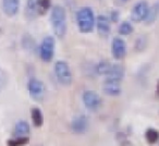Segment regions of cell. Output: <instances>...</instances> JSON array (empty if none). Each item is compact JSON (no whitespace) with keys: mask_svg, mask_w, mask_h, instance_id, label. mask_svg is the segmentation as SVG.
Returning <instances> with one entry per match:
<instances>
[{"mask_svg":"<svg viewBox=\"0 0 159 146\" xmlns=\"http://www.w3.org/2000/svg\"><path fill=\"white\" fill-rule=\"evenodd\" d=\"M50 22L53 33L58 38H63L66 33V12L61 6H55L51 9Z\"/></svg>","mask_w":159,"mask_h":146,"instance_id":"cell-1","label":"cell"},{"mask_svg":"<svg viewBox=\"0 0 159 146\" xmlns=\"http://www.w3.org/2000/svg\"><path fill=\"white\" fill-rule=\"evenodd\" d=\"M76 21L81 33H91V32H93L96 24L94 12L89 7H83L77 11Z\"/></svg>","mask_w":159,"mask_h":146,"instance_id":"cell-2","label":"cell"},{"mask_svg":"<svg viewBox=\"0 0 159 146\" xmlns=\"http://www.w3.org/2000/svg\"><path fill=\"white\" fill-rule=\"evenodd\" d=\"M55 75L61 85L68 86L72 83V73L70 66L63 60L57 61L55 64Z\"/></svg>","mask_w":159,"mask_h":146,"instance_id":"cell-3","label":"cell"},{"mask_svg":"<svg viewBox=\"0 0 159 146\" xmlns=\"http://www.w3.org/2000/svg\"><path fill=\"white\" fill-rule=\"evenodd\" d=\"M55 46L56 42L52 36H46L43 39L42 45H40V58L44 62H50L53 58L55 53Z\"/></svg>","mask_w":159,"mask_h":146,"instance_id":"cell-4","label":"cell"},{"mask_svg":"<svg viewBox=\"0 0 159 146\" xmlns=\"http://www.w3.org/2000/svg\"><path fill=\"white\" fill-rule=\"evenodd\" d=\"M27 89H29V94L34 100L36 102H40L44 99L45 96V85L38 79H31L27 84Z\"/></svg>","mask_w":159,"mask_h":146,"instance_id":"cell-5","label":"cell"},{"mask_svg":"<svg viewBox=\"0 0 159 146\" xmlns=\"http://www.w3.org/2000/svg\"><path fill=\"white\" fill-rule=\"evenodd\" d=\"M149 11V7H148V3L144 0L139 1L134 7L132 8V11H131V20L135 23H139L142 21H144L146 19Z\"/></svg>","mask_w":159,"mask_h":146,"instance_id":"cell-6","label":"cell"},{"mask_svg":"<svg viewBox=\"0 0 159 146\" xmlns=\"http://www.w3.org/2000/svg\"><path fill=\"white\" fill-rule=\"evenodd\" d=\"M83 103L89 110H97L102 105V98L97 93L92 91H85L82 96Z\"/></svg>","mask_w":159,"mask_h":146,"instance_id":"cell-7","label":"cell"},{"mask_svg":"<svg viewBox=\"0 0 159 146\" xmlns=\"http://www.w3.org/2000/svg\"><path fill=\"white\" fill-rule=\"evenodd\" d=\"M111 52L115 59L121 60L126 55V44L122 38L115 37L111 44Z\"/></svg>","mask_w":159,"mask_h":146,"instance_id":"cell-8","label":"cell"},{"mask_svg":"<svg viewBox=\"0 0 159 146\" xmlns=\"http://www.w3.org/2000/svg\"><path fill=\"white\" fill-rule=\"evenodd\" d=\"M71 129L75 134H83L89 129V119L85 115H79L71 122Z\"/></svg>","mask_w":159,"mask_h":146,"instance_id":"cell-9","label":"cell"},{"mask_svg":"<svg viewBox=\"0 0 159 146\" xmlns=\"http://www.w3.org/2000/svg\"><path fill=\"white\" fill-rule=\"evenodd\" d=\"M120 81L110 80V79H106L104 85H102V89L104 93L108 96H118L121 94V85H120Z\"/></svg>","mask_w":159,"mask_h":146,"instance_id":"cell-10","label":"cell"},{"mask_svg":"<svg viewBox=\"0 0 159 146\" xmlns=\"http://www.w3.org/2000/svg\"><path fill=\"white\" fill-rule=\"evenodd\" d=\"M96 27H97V31L99 33V35L108 36L110 34V20L107 18L106 16H98L96 19Z\"/></svg>","mask_w":159,"mask_h":146,"instance_id":"cell-11","label":"cell"},{"mask_svg":"<svg viewBox=\"0 0 159 146\" xmlns=\"http://www.w3.org/2000/svg\"><path fill=\"white\" fill-rule=\"evenodd\" d=\"M20 9V0H2V10L6 16H14Z\"/></svg>","mask_w":159,"mask_h":146,"instance_id":"cell-12","label":"cell"},{"mask_svg":"<svg viewBox=\"0 0 159 146\" xmlns=\"http://www.w3.org/2000/svg\"><path fill=\"white\" fill-rule=\"evenodd\" d=\"M123 78H124V68L121 64H112L109 72L106 74V79L120 81V82L123 80Z\"/></svg>","mask_w":159,"mask_h":146,"instance_id":"cell-13","label":"cell"},{"mask_svg":"<svg viewBox=\"0 0 159 146\" xmlns=\"http://www.w3.org/2000/svg\"><path fill=\"white\" fill-rule=\"evenodd\" d=\"M14 132H16V136H27L31 132V128H30V124L26 121H19L16 124V129H14Z\"/></svg>","mask_w":159,"mask_h":146,"instance_id":"cell-14","label":"cell"},{"mask_svg":"<svg viewBox=\"0 0 159 146\" xmlns=\"http://www.w3.org/2000/svg\"><path fill=\"white\" fill-rule=\"evenodd\" d=\"M31 116H32V121H33L34 125L36 128H39V126L43 125V123H44V117H43V112L40 111V109L33 108L31 111Z\"/></svg>","mask_w":159,"mask_h":146,"instance_id":"cell-15","label":"cell"},{"mask_svg":"<svg viewBox=\"0 0 159 146\" xmlns=\"http://www.w3.org/2000/svg\"><path fill=\"white\" fill-rule=\"evenodd\" d=\"M158 14H159V3H156L152 8H149V11H148V14L145 19L146 24H152L155 22V20L157 19V16H158Z\"/></svg>","mask_w":159,"mask_h":146,"instance_id":"cell-16","label":"cell"},{"mask_svg":"<svg viewBox=\"0 0 159 146\" xmlns=\"http://www.w3.org/2000/svg\"><path fill=\"white\" fill-rule=\"evenodd\" d=\"M145 139L148 144H155L159 141V132L152 128H149L145 133Z\"/></svg>","mask_w":159,"mask_h":146,"instance_id":"cell-17","label":"cell"},{"mask_svg":"<svg viewBox=\"0 0 159 146\" xmlns=\"http://www.w3.org/2000/svg\"><path fill=\"white\" fill-rule=\"evenodd\" d=\"M40 0H27V13L35 16L38 14Z\"/></svg>","mask_w":159,"mask_h":146,"instance_id":"cell-18","label":"cell"},{"mask_svg":"<svg viewBox=\"0 0 159 146\" xmlns=\"http://www.w3.org/2000/svg\"><path fill=\"white\" fill-rule=\"evenodd\" d=\"M111 66H112V64H111L110 62L105 60V61H100L99 63L97 64L96 70H97L98 74H100V75H106L107 73L109 72V70H110Z\"/></svg>","mask_w":159,"mask_h":146,"instance_id":"cell-19","label":"cell"},{"mask_svg":"<svg viewBox=\"0 0 159 146\" xmlns=\"http://www.w3.org/2000/svg\"><path fill=\"white\" fill-rule=\"evenodd\" d=\"M120 35L123 36H128L130 34L133 33V26L130 22H123L121 23V25L119 26V30H118Z\"/></svg>","mask_w":159,"mask_h":146,"instance_id":"cell-20","label":"cell"},{"mask_svg":"<svg viewBox=\"0 0 159 146\" xmlns=\"http://www.w3.org/2000/svg\"><path fill=\"white\" fill-rule=\"evenodd\" d=\"M29 143V137L27 136H16V139H10L8 142V145L10 146H20V145H25Z\"/></svg>","mask_w":159,"mask_h":146,"instance_id":"cell-21","label":"cell"},{"mask_svg":"<svg viewBox=\"0 0 159 146\" xmlns=\"http://www.w3.org/2000/svg\"><path fill=\"white\" fill-rule=\"evenodd\" d=\"M146 45H147V39H146L145 36H139V37H137L136 42H135V50L143 51L145 49Z\"/></svg>","mask_w":159,"mask_h":146,"instance_id":"cell-22","label":"cell"},{"mask_svg":"<svg viewBox=\"0 0 159 146\" xmlns=\"http://www.w3.org/2000/svg\"><path fill=\"white\" fill-rule=\"evenodd\" d=\"M51 7V0H40L38 14H45Z\"/></svg>","mask_w":159,"mask_h":146,"instance_id":"cell-23","label":"cell"},{"mask_svg":"<svg viewBox=\"0 0 159 146\" xmlns=\"http://www.w3.org/2000/svg\"><path fill=\"white\" fill-rule=\"evenodd\" d=\"M7 83H8L7 74H6V72L2 70V69L0 68V92L5 89L6 85H7Z\"/></svg>","mask_w":159,"mask_h":146,"instance_id":"cell-24","label":"cell"},{"mask_svg":"<svg viewBox=\"0 0 159 146\" xmlns=\"http://www.w3.org/2000/svg\"><path fill=\"white\" fill-rule=\"evenodd\" d=\"M110 20L112 21V22H117V21L119 20V12H118V11H112V12H111Z\"/></svg>","mask_w":159,"mask_h":146,"instance_id":"cell-25","label":"cell"},{"mask_svg":"<svg viewBox=\"0 0 159 146\" xmlns=\"http://www.w3.org/2000/svg\"><path fill=\"white\" fill-rule=\"evenodd\" d=\"M156 93H157V96L159 97V80L157 81V85H156Z\"/></svg>","mask_w":159,"mask_h":146,"instance_id":"cell-26","label":"cell"},{"mask_svg":"<svg viewBox=\"0 0 159 146\" xmlns=\"http://www.w3.org/2000/svg\"><path fill=\"white\" fill-rule=\"evenodd\" d=\"M119 1H120L121 3H125V2H128L129 0H119Z\"/></svg>","mask_w":159,"mask_h":146,"instance_id":"cell-27","label":"cell"}]
</instances>
